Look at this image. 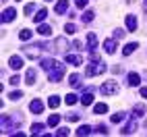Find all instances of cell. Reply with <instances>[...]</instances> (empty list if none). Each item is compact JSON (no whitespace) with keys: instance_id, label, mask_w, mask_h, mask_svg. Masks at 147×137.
<instances>
[{"instance_id":"f546056e","label":"cell","mask_w":147,"mask_h":137,"mask_svg":"<svg viewBox=\"0 0 147 137\" xmlns=\"http://www.w3.org/2000/svg\"><path fill=\"white\" fill-rule=\"evenodd\" d=\"M58 123H60V116H58V114H50V119H48V125H50V127H56Z\"/></svg>"},{"instance_id":"ab89813d","label":"cell","mask_w":147,"mask_h":137,"mask_svg":"<svg viewBox=\"0 0 147 137\" xmlns=\"http://www.w3.org/2000/svg\"><path fill=\"white\" fill-rule=\"evenodd\" d=\"M114 37H116V40H120V37H124V31H122V29H116V31H114Z\"/></svg>"},{"instance_id":"836d02e7","label":"cell","mask_w":147,"mask_h":137,"mask_svg":"<svg viewBox=\"0 0 147 137\" xmlns=\"http://www.w3.org/2000/svg\"><path fill=\"white\" fill-rule=\"evenodd\" d=\"M95 133H100V135H108V127H106V125H97V127H95Z\"/></svg>"},{"instance_id":"8d00e7d4","label":"cell","mask_w":147,"mask_h":137,"mask_svg":"<svg viewBox=\"0 0 147 137\" xmlns=\"http://www.w3.org/2000/svg\"><path fill=\"white\" fill-rule=\"evenodd\" d=\"M56 135L58 137H64V135H68V129H66V127H60V129L56 131Z\"/></svg>"},{"instance_id":"603a6c76","label":"cell","mask_w":147,"mask_h":137,"mask_svg":"<svg viewBox=\"0 0 147 137\" xmlns=\"http://www.w3.org/2000/svg\"><path fill=\"white\" fill-rule=\"evenodd\" d=\"M135 50H137V44H133V42H131V44H126V46L122 48V54H124V56H131Z\"/></svg>"},{"instance_id":"f35d334b","label":"cell","mask_w":147,"mask_h":137,"mask_svg":"<svg viewBox=\"0 0 147 137\" xmlns=\"http://www.w3.org/2000/svg\"><path fill=\"white\" fill-rule=\"evenodd\" d=\"M79 119H81L79 114H66V121H73L75 123V121H79Z\"/></svg>"},{"instance_id":"ffe728a7","label":"cell","mask_w":147,"mask_h":137,"mask_svg":"<svg viewBox=\"0 0 147 137\" xmlns=\"http://www.w3.org/2000/svg\"><path fill=\"white\" fill-rule=\"evenodd\" d=\"M77 102H81L79 98H77V94H66V98H64V104H66V106H73V104H77Z\"/></svg>"},{"instance_id":"484cf974","label":"cell","mask_w":147,"mask_h":137,"mask_svg":"<svg viewBox=\"0 0 147 137\" xmlns=\"http://www.w3.org/2000/svg\"><path fill=\"white\" fill-rule=\"evenodd\" d=\"M89 133H91V127L89 125H83V127L77 129V135H79V137H85V135H89Z\"/></svg>"},{"instance_id":"ba28073f","label":"cell","mask_w":147,"mask_h":137,"mask_svg":"<svg viewBox=\"0 0 147 137\" xmlns=\"http://www.w3.org/2000/svg\"><path fill=\"white\" fill-rule=\"evenodd\" d=\"M126 83H129L131 87H137V85L141 83V77H139V73L131 71V73H129V77H126Z\"/></svg>"},{"instance_id":"cb8c5ba5","label":"cell","mask_w":147,"mask_h":137,"mask_svg":"<svg viewBox=\"0 0 147 137\" xmlns=\"http://www.w3.org/2000/svg\"><path fill=\"white\" fill-rule=\"evenodd\" d=\"M93 112H95V114H106V112H108V104H104V102H102V104H95V106H93Z\"/></svg>"},{"instance_id":"8992f818","label":"cell","mask_w":147,"mask_h":137,"mask_svg":"<svg viewBox=\"0 0 147 137\" xmlns=\"http://www.w3.org/2000/svg\"><path fill=\"white\" fill-rule=\"evenodd\" d=\"M8 66H11L13 71H19V68L23 66V58L21 56H11L8 58Z\"/></svg>"},{"instance_id":"2e32d148","label":"cell","mask_w":147,"mask_h":137,"mask_svg":"<svg viewBox=\"0 0 147 137\" xmlns=\"http://www.w3.org/2000/svg\"><path fill=\"white\" fill-rule=\"evenodd\" d=\"M37 48H40V46H37ZM37 48H35V46H27V48H25V54H27L29 58H37V56H40V50H37Z\"/></svg>"},{"instance_id":"4dcf8cb0","label":"cell","mask_w":147,"mask_h":137,"mask_svg":"<svg viewBox=\"0 0 147 137\" xmlns=\"http://www.w3.org/2000/svg\"><path fill=\"white\" fill-rule=\"evenodd\" d=\"M64 48H66V40H64V37H58V40H56V50H64Z\"/></svg>"},{"instance_id":"30bf717a","label":"cell","mask_w":147,"mask_h":137,"mask_svg":"<svg viewBox=\"0 0 147 137\" xmlns=\"http://www.w3.org/2000/svg\"><path fill=\"white\" fill-rule=\"evenodd\" d=\"M81 104H83V106H91V104H93V90H87V92L81 96Z\"/></svg>"},{"instance_id":"3957f363","label":"cell","mask_w":147,"mask_h":137,"mask_svg":"<svg viewBox=\"0 0 147 137\" xmlns=\"http://www.w3.org/2000/svg\"><path fill=\"white\" fill-rule=\"evenodd\" d=\"M100 92H102V96H112V94H118L120 87H118V83L108 81V83H104V85L100 87Z\"/></svg>"},{"instance_id":"7bdbcfd3","label":"cell","mask_w":147,"mask_h":137,"mask_svg":"<svg viewBox=\"0 0 147 137\" xmlns=\"http://www.w3.org/2000/svg\"><path fill=\"white\" fill-rule=\"evenodd\" d=\"M145 79H147V71H145Z\"/></svg>"},{"instance_id":"52a82bcc","label":"cell","mask_w":147,"mask_h":137,"mask_svg":"<svg viewBox=\"0 0 147 137\" xmlns=\"http://www.w3.org/2000/svg\"><path fill=\"white\" fill-rule=\"evenodd\" d=\"M68 11V0H58L56 6H54V13L56 15H64Z\"/></svg>"},{"instance_id":"7c38bea8","label":"cell","mask_w":147,"mask_h":137,"mask_svg":"<svg viewBox=\"0 0 147 137\" xmlns=\"http://www.w3.org/2000/svg\"><path fill=\"white\" fill-rule=\"evenodd\" d=\"M137 17L135 15H126V29H129V31H137Z\"/></svg>"},{"instance_id":"7a4b0ae2","label":"cell","mask_w":147,"mask_h":137,"mask_svg":"<svg viewBox=\"0 0 147 137\" xmlns=\"http://www.w3.org/2000/svg\"><path fill=\"white\" fill-rule=\"evenodd\" d=\"M102 73H106V62H102V60H93V64H89V66L85 68V75L87 77L102 75Z\"/></svg>"},{"instance_id":"f6af8a7d","label":"cell","mask_w":147,"mask_h":137,"mask_svg":"<svg viewBox=\"0 0 147 137\" xmlns=\"http://www.w3.org/2000/svg\"><path fill=\"white\" fill-rule=\"evenodd\" d=\"M17 2H19V0H17Z\"/></svg>"},{"instance_id":"b9f144b4","label":"cell","mask_w":147,"mask_h":137,"mask_svg":"<svg viewBox=\"0 0 147 137\" xmlns=\"http://www.w3.org/2000/svg\"><path fill=\"white\" fill-rule=\"evenodd\" d=\"M141 96H143L145 100H147V87H141Z\"/></svg>"},{"instance_id":"f1b7e54d","label":"cell","mask_w":147,"mask_h":137,"mask_svg":"<svg viewBox=\"0 0 147 137\" xmlns=\"http://www.w3.org/2000/svg\"><path fill=\"white\" fill-rule=\"evenodd\" d=\"M124 119H126V114H124V112H116V114H112V123H116V125L122 123Z\"/></svg>"},{"instance_id":"1f68e13d","label":"cell","mask_w":147,"mask_h":137,"mask_svg":"<svg viewBox=\"0 0 147 137\" xmlns=\"http://www.w3.org/2000/svg\"><path fill=\"white\" fill-rule=\"evenodd\" d=\"M64 29H66V33H68V35L77 33V25H75V23H66V27H64Z\"/></svg>"},{"instance_id":"9c48e42d","label":"cell","mask_w":147,"mask_h":137,"mask_svg":"<svg viewBox=\"0 0 147 137\" xmlns=\"http://www.w3.org/2000/svg\"><path fill=\"white\" fill-rule=\"evenodd\" d=\"M37 81V71L35 68H27V75H25V83L27 85H33Z\"/></svg>"},{"instance_id":"8fae6325","label":"cell","mask_w":147,"mask_h":137,"mask_svg":"<svg viewBox=\"0 0 147 137\" xmlns=\"http://www.w3.org/2000/svg\"><path fill=\"white\" fill-rule=\"evenodd\" d=\"M29 110H31L33 114H40V112L44 110V104H42V100H37V98H35V100H33L31 104H29Z\"/></svg>"},{"instance_id":"277c9868","label":"cell","mask_w":147,"mask_h":137,"mask_svg":"<svg viewBox=\"0 0 147 137\" xmlns=\"http://www.w3.org/2000/svg\"><path fill=\"white\" fill-rule=\"evenodd\" d=\"M64 60H66L68 64H73V66H81V64H83V58H81L79 54H68V52H66V54H64Z\"/></svg>"},{"instance_id":"ee69618b","label":"cell","mask_w":147,"mask_h":137,"mask_svg":"<svg viewBox=\"0 0 147 137\" xmlns=\"http://www.w3.org/2000/svg\"><path fill=\"white\" fill-rule=\"evenodd\" d=\"M48 2H50V0H48Z\"/></svg>"},{"instance_id":"7402d4cb","label":"cell","mask_w":147,"mask_h":137,"mask_svg":"<svg viewBox=\"0 0 147 137\" xmlns=\"http://www.w3.org/2000/svg\"><path fill=\"white\" fill-rule=\"evenodd\" d=\"M46 17H48V11H46V8H40V11H37V15H35V23H44Z\"/></svg>"},{"instance_id":"5bb4252c","label":"cell","mask_w":147,"mask_h":137,"mask_svg":"<svg viewBox=\"0 0 147 137\" xmlns=\"http://www.w3.org/2000/svg\"><path fill=\"white\" fill-rule=\"evenodd\" d=\"M116 48H118V44H116L114 40H106V42H104V50H106L108 54H114Z\"/></svg>"},{"instance_id":"83f0119b","label":"cell","mask_w":147,"mask_h":137,"mask_svg":"<svg viewBox=\"0 0 147 137\" xmlns=\"http://www.w3.org/2000/svg\"><path fill=\"white\" fill-rule=\"evenodd\" d=\"M58 104H60L58 96H50V98H48V106H50V108H58Z\"/></svg>"},{"instance_id":"6da1fadb","label":"cell","mask_w":147,"mask_h":137,"mask_svg":"<svg viewBox=\"0 0 147 137\" xmlns=\"http://www.w3.org/2000/svg\"><path fill=\"white\" fill-rule=\"evenodd\" d=\"M42 68L44 71H48V81H52V83H60V79L64 77V64H60L58 60H54V58H42L40 60Z\"/></svg>"},{"instance_id":"e0dca14e","label":"cell","mask_w":147,"mask_h":137,"mask_svg":"<svg viewBox=\"0 0 147 137\" xmlns=\"http://www.w3.org/2000/svg\"><path fill=\"white\" fill-rule=\"evenodd\" d=\"M31 37H33V33L29 31V29H21V31H19V40L21 42H29Z\"/></svg>"},{"instance_id":"44dd1931","label":"cell","mask_w":147,"mask_h":137,"mask_svg":"<svg viewBox=\"0 0 147 137\" xmlns=\"http://www.w3.org/2000/svg\"><path fill=\"white\" fill-rule=\"evenodd\" d=\"M44 129H46V125H42V123H33V125H31V133H33V135H42Z\"/></svg>"},{"instance_id":"d590c367","label":"cell","mask_w":147,"mask_h":137,"mask_svg":"<svg viewBox=\"0 0 147 137\" xmlns=\"http://www.w3.org/2000/svg\"><path fill=\"white\" fill-rule=\"evenodd\" d=\"M19 81H21V77H19V75H13L11 79H8V83H11V85H19Z\"/></svg>"},{"instance_id":"d4e9b609","label":"cell","mask_w":147,"mask_h":137,"mask_svg":"<svg viewBox=\"0 0 147 137\" xmlns=\"http://www.w3.org/2000/svg\"><path fill=\"white\" fill-rule=\"evenodd\" d=\"M81 19H83V23H91L93 19H95V13H93V11H85V13L81 15Z\"/></svg>"},{"instance_id":"e575fe53","label":"cell","mask_w":147,"mask_h":137,"mask_svg":"<svg viewBox=\"0 0 147 137\" xmlns=\"http://www.w3.org/2000/svg\"><path fill=\"white\" fill-rule=\"evenodd\" d=\"M35 11V4L33 2H29V4H25V15H31Z\"/></svg>"},{"instance_id":"74e56055","label":"cell","mask_w":147,"mask_h":137,"mask_svg":"<svg viewBox=\"0 0 147 137\" xmlns=\"http://www.w3.org/2000/svg\"><path fill=\"white\" fill-rule=\"evenodd\" d=\"M87 2H89V0H75L77 8H85V6H87Z\"/></svg>"},{"instance_id":"60d3db41","label":"cell","mask_w":147,"mask_h":137,"mask_svg":"<svg viewBox=\"0 0 147 137\" xmlns=\"http://www.w3.org/2000/svg\"><path fill=\"white\" fill-rule=\"evenodd\" d=\"M73 46H75V50H83V44H81V42H75Z\"/></svg>"},{"instance_id":"d6986e66","label":"cell","mask_w":147,"mask_h":137,"mask_svg":"<svg viewBox=\"0 0 147 137\" xmlns=\"http://www.w3.org/2000/svg\"><path fill=\"white\" fill-rule=\"evenodd\" d=\"M68 83H71L73 87H81V75H77V73H73L71 77H68Z\"/></svg>"},{"instance_id":"ac0fdd59","label":"cell","mask_w":147,"mask_h":137,"mask_svg":"<svg viewBox=\"0 0 147 137\" xmlns=\"http://www.w3.org/2000/svg\"><path fill=\"white\" fill-rule=\"evenodd\" d=\"M37 33L46 37V35H50V33H52V27H50V25H44V23H40V27H37Z\"/></svg>"},{"instance_id":"5b68a950","label":"cell","mask_w":147,"mask_h":137,"mask_svg":"<svg viewBox=\"0 0 147 137\" xmlns=\"http://www.w3.org/2000/svg\"><path fill=\"white\" fill-rule=\"evenodd\" d=\"M95 48H97V37H95L93 31H89V33H87V50L95 52Z\"/></svg>"},{"instance_id":"d6a6232c","label":"cell","mask_w":147,"mask_h":137,"mask_svg":"<svg viewBox=\"0 0 147 137\" xmlns=\"http://www.w3.org/2000/svg\"><path fill=\"white\" fill-rule=\"evenodd\" d=\"M8 98H11V100H21V98H23V92H11V94H8Z\"/></svg>"},{"instance_id":"4316f807","label":"cell","mask_w":147,"mask_h":137,"mask_svg":"<svg viewBox=\"0 0 147 137\" xmlns=\"http://www.w3.org/2000/svg\"><path fill=\"white\" fill-rule=\"evenodd\" d=\"M133 114L135 116H143L145 114V104H137L135 108H133Z\"/></svg>"},{"instance_id":"4fadbf2b","label":"cell","mask_w":147,"mask_h":137,"mask_svg":"<svg viewBox=\"0 0 147 137\" xmlns=\"http://www.w3.org/2000/svg\"><path fill=\"white\" fill-rule=\"evenodd\" d=\"M15 17H17V11H15V8H6V11L2 13V21H4V23H11Z\"/></svg>"},{"instance_id":"9a60e30c","label":"cell","mask_w":147,"mask_h":137,"mask_svg":"<svg viewBox=\"0 0 147 137\" xmlns=\"http://www.w3.org/2000/svg\"><path fill=\"white\" fill-rule=\"evenodd\" d=\"M135 129H137V123H135V119H133L129 125H124V127H122V131H120V133H122V135H131Z\"/></svg>"}]
</instances>
